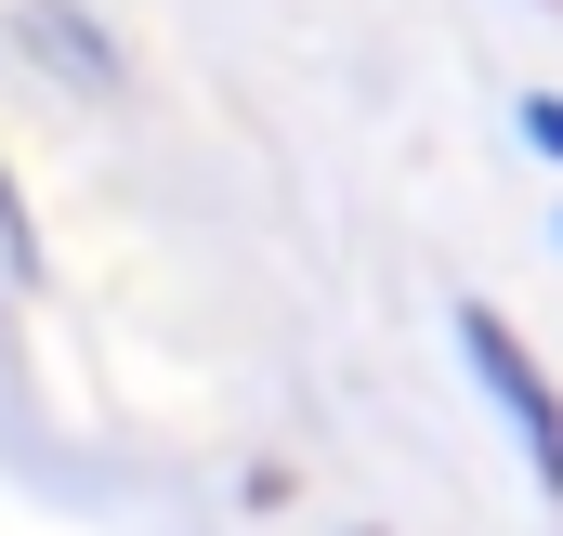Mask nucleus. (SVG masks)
Wrapping results in <instances>:
<instances>
[{
	"instance_id": "nucleus-1",
	"label": "nucleus",
	"mask_w": 563,
	"mask_h": 536,
	"mask_svg": "<svg viewBox=\"0 0 563 536\" xmlns=\"http://www.w3.org/2000/svg\"><path fill=\"white\" fill-rule=\"evenodd\" d=\"M459 354H472V380H485V405L511 418V445H525V471H538V498H563V393L538 380V354L485 314V301H459Z\"/></svg>"
},
{
	"instance_id": "nucleus-2",
	"label": "nucleus",
	"mask_w": 563,
	"mask_h": 536,
	"mask_svg": "<svg viewBox=\"0 0 563 536\" xmlns=\"http://www.w3.org/2000/svg\"><path fill=\"white\" fill-rule=\"evenodd\" d=\"M13 40L66 79V92H119V53H106V26L92 13H66V0H40V13H13Z\"/></svg>"
},
{
	"instance_id": "nucleus-3",
	"label": "nucleus",
	"mask_w": 563,
	"mask_h": 536,
	"mask_svg": "<svg viewBox=\"0 0 563 536\" xmlns=\"http://www.w3.org/2000/svg\"><path fill=\"white\" fill-rule=\"evenodd\" d=\"M511 119H525V144H538V157H563V92H525Z\"/></svg>"
},
{
	"instance_id": "nucleus-4",
	"label": "nucleus",
	"mask_w": 563,
	"mask_h": 536,
	"mask_svg": "<svg viewBox=\"0 0 563 536\" xmlns=\"http://www.w3.org/2000/svg\"><path fill=\"white\" fill-rule=\"evenodd\" d=\"M0 263H13V275L40 263V236H26V210H13V183H0Z\"/></svg>"
}]
</instances>
